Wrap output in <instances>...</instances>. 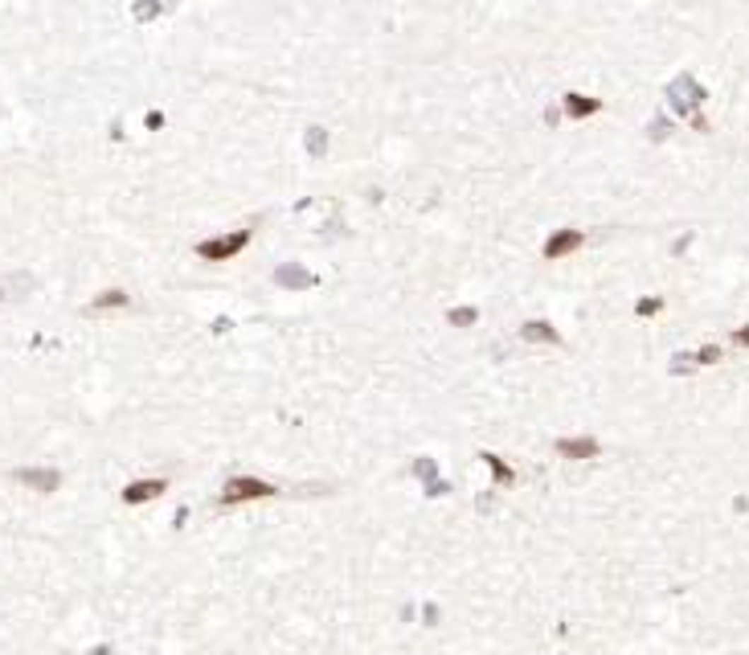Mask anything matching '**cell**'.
<instances>
[{"label": "cell", "instance_id": "cell-6", "mask_svg": "<svg viewBox=\"0 0 749 655\" xmlns=\"http://www.w3.org/2000/svg\"><path fill=\"white\" fill-rule=\"evenodd\" d=\"M95 308H127V295L123 291H103V299H95Z\"/></svg>", "mask_w": 749, "mask_h": 655}, {"label": "cell", "instance_id": "cell-1", "mask_svg": "<svg viewBox=\"0 0 749 655\" xmlns=\"http://www.w3.org/2000/svg\"><path fill=\"white\" fill-rule=\"evenodd\" d=\"M246 246H250V230H233V233H226V238H209V242H201L197 254H201L205 262H226V258H233V254L246 250Z\"/></svg>", "mask_w": 749, "mask_h": 655}, {"label": "cell", "instance_id": "cell-8", "mask_svg": "<svg viewBox=\"0 0 749 655\" xmlns=\"http://www.w3.org/2000/svg\"><path fill=\"white\" fill-rule=\"evenodd\" d=\"M733 340H737V344H749V324L741 328V332H733Z\"/></svg>", "mask_w": 749, "mask_h": 655}, {"label": "cell", "instance_id": "cell-7", "mask_svg": "<svg viewBox=\"0 0 749 655\" xmlns=\"http://www.w3.org/2000/svg\"><path fill=\"white\" fill-rule=\"evenodd\" d=\"M524 336H533V340H557V336L549 332V324H528L524 328Z\"/></svg>", "mask_w": 749, "mask_h": 655}, {"label": "cell", "instance_id": "cell-2", "mask_svg": "<svg viewBox=\"0 0 749 655\" xmlns=\"http://www.w3.org/2000/svg\"><path fill=\"white\" fill-rule=\"evenodd\" d=\"M274 487L262 480H233L226 483V492H221V504H238V500H262V496H270Z\"/></svg>", "mask_w": 749, "mask_h": 655}, {"label": "cell", "instance_id": "cell-5", "mask_svg": "<svg viewBox=\"0 0 749 655\" xmlns=\"http://www.w3.org/2000/svg\"><path fill=\"white\" fill-rule=\"evenodd\" d=\"M164 492V483L160 480H152V483H135V487H127V500H152V496H160Z\"/></svg>", "mask_w": 749, "mask_h": 655}, {"label": "cell", "instance_id": "cell-4", "mask_svg": "<svg viewBox=\"0 0 749 655\" xmlns=\"http://www.w3.org/2000/svg\"><path fill=\"white\" fill-rule=\"evenodd\" d=\"M602 111V98L594 95H565V115L569 119H590Z\"/></svg>", "mask_w": 749, "mask_h": 655}, {"label": "cell", "instance_id": "cell-3", "mask_svg": "<svg viewBox=\"0 0 749 655\" xmlns=\"http://www.w3.org/2000/svg\"><path fill=\"white\" fill-rule=\"evenodd\" d=\"M577 246H581V230H557L545 246H540V254H545L549 262H557V258H565V254H574Z\"/></svg>", "mask_w": 749, "mask_h": 655}]
</instances>
